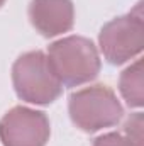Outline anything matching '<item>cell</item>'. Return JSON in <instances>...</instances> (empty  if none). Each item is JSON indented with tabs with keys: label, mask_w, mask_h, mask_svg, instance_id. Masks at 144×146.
Segmentation results:
<instances>
[{
	"label": "cell",
	"mask_w": 144,
	"mask_h": 146,
	"mask_svg": "<svg viewBox=\"0 0 144 146\" xmlns=\"http://www.w3.org/2000/svg\"><path fill=\"white\" fill-rule=\"evenodd\" d=\"M48 60L63 87H80L100 73L97 46L83 36H66L48 48Z\"/></svg>",
	"instance_id": "1"
},
{
	"label": "cell",
	"mask_w": 144,
	"mask_h": 146,
	"mask_svg": "<svg viewBox=\"0 0 144 146\" xmlns=\"http://www.w3.org/2000/svg\"><path fill=\"white\" fill-rule=\"evenodd\" d=\"M12 83L20 100L36 106L53 104L63 92L61 82L42 51H29L15 60Z\"/></svg>",
	"instance_id": "2"
},
{
	"label": "cell",
	"mask_w": 144,
	"mask_h": 146,
	"mask_svg": "<svg viewBox=\"0 0 144 146\" xmlns=\"http://www.w3.org/2000/svg\"><path fill=\"white\" fill-rule=\"evenodd\" d=\"M71 122L83 133H97L119 124L124 107L107 85H90L73 92L68 99Z\"/></svg>",
	"instance_id": "3"
},
{
	"label": "cell",
	"mask_w": 144,
	"mask_h": 146,
	"mask_svg": "<svg viewBox=\"0 0 144 146\" xmlns=\"http://www.w3.org/2000/svg\"><path fill=\"white\" fill-rule=\"evenodd\" d=\"M98 46L110 65H124L141 54L144 46V17L141 3L126 14L107 22L98 34Z\"/></svg>",
	"instance_id": "4"
},
{
	"label": "cell",
	"mask_w": 144,
	"mask_h": 146,
	"mask_svg": "<svg viewBox=\"0 0 144 146\" xmlns=\"http://www.w3.org/2000/svg\"><path fill=\"white\" fill-rule=\"evenodd\" d=\"M49 136L51 124L41 110L17 106L0 119V141L3 146H46Z\"/></svg>",
	"instance_id": "5"
},
{
	"label": "cell",
	"mask_w": 144,
	"mask_h": 146,
	"mask_svg": "<svg viewBox=\"0 0 144 146\" xmlns=\"http://www.w3.org/2000/svg\"><path fill=\"white\" fill-rule=\"evenodd\" d=\"M29 21L41 36L54 37L73 29V0H31Z\"/></svg>",
	"instance_id": "6"
},
{
	"label": "cell",
	"mask_w": 144,
	"mask_h": 146,
	"mask_svg": "<svg viewBox=\"0 0 144 146\" xmlns=\"http://www.w3.org/2000/svg\"><path fill=\"white\" fill-rule=\"evenodd\" d=\"M119 90L129 107L139 109L144 106V70L141 58L120 73Z\"/></svg>",
	"instance_id": "7"
},
{
	"label": "cell",
	"mask_w": 144,
	"mask_h": 146,
	"mask_svg": "<svg viewBox=\"0 0 144 146\" xmlns=\"http://www.w3.org/2000/svg\"><path fill=\"white\" fill-rule=\"evenodd\" d=\"M143 127H144L143 112H134L126 119V122H124V138L129 141L131 146H143Z\"/></svg>",
	"instance_id": "8"
},
{
	"label": "cell",
	"mask_w": 144,
	"mask_h": 146,
	"mask_svg": "<svg viewBox=\"0 0 144 146\" xmlns=\"http://www.w3.org/2000/svg\"><path fill=\"white\" fill-rule=\"evenodd\" d=\"M92 146H131V145H129V141L122 134H119V133H107V134L98 136L93 141Z\"/></svg>",
	"instance_id": "9"
},
{
	"label": "cell",
	"mask_w": 144,
	"mask_h": 146,
	"mask_svg": "<svg viewBox=\"0 0 144 146\" xmlns=\"http://www.w3.org/2000/svg\"><path fill=\"white\" fill-rule=\"evenodd\" d=\"M3 3H5V0H0V7H2V5H3Z\"/></svg>",
	"instance_id": "10"
}]
</instances>
